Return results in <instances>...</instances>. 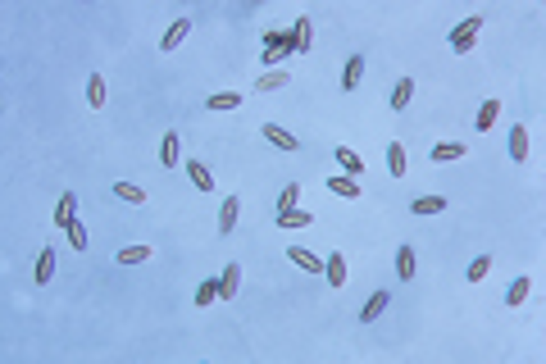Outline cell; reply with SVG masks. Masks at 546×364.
Here are the masks:
<instances>
[{
	"instance_id": "5",
	"label": "cell",
	"mask_w": 546,
	"mask_h": 364,
	"mask_svg": "<svg viewBox=\"0 0 546 364\" xmlns=\"http://www.w3.org/2000/svg\"><path fill=\"white\" fill-rule=\"evenodd\" d=\"M237 219H241V200H237V196H228V200H223V210H218V232L228 237V232L237 228Z\"/></svg>"
},
{
	"instance_id": "27",
	"label": "cell",
	"mask_w": 546,
	"mask_h": 364,
	"mask_svg": "<svg viewBox=\"0 0 546 364\" xmlns=\"http://www.w3.org/2000/svg\"><path fill=\"white\" fill-rule=\"evenodd\" d=\"M114 196L128 200V205H146V191H142V187H132V182H114Z\"/></svg>"
},
{
	"instance_id": "18",
	"label": "cell",
	"mask_w": 546,
	"mask_h": 364,
	"mask_svg": "<svg viewBox=\"0 0 546 364\" xmlns=\"http://www.w3.org/2000/svg\"><path fill=\"white\" fill-rule=\"evenodd\" d=\"M528 291H533V278H514V282H510V291H505V305H524V300H528Z\"/></svg>"
},
{
	"instance_id": "7",
	"label": "cell",
	"mask_w": 546,
	"mask_h": 364,
	"mask_svg": "<svg viewBox=\"0 0 546 364\" xmlns=\"http://www.w3.org/2000/svg\"><path fill=\"white\" fill-rule=\"evenodd\" d=\"M191 32V19H178L173 28H169V32L160 37V50H178V46H182V37Z\"/></svg>"
},
{
	"instance_id": "4",
	"label": "cell",
	"mask_w": 546,
	"mask_h": 364,
	"mask_svg": "<svg viewBox=\"0 0 546 364\" xmlns=\"http://www.w3.org/2000/svg\"><path fill=\"white\" fill-rule=\"evenodd\" d=\"M264 142L278 146V151H296V146H301L292 133H287V128H278V123H264Z\"/></svg>"
},
{
	"instance_id": "15",
	"label": "cell",
	"mask_w": 546,
	"mask_h": 364,
	"mask_svg": "<svg viewBox=\"0 0 546 364\" xmlns=\"http://www.w3.org/2000/svg\"><path fill=\"white\" fill-rule=\"evenodd\" d=\"M387 300H392V291H373V296H369V305L360 309V323H373V319L382 314V309H387Z\"/></svg>"
},
{
	"instance_id": "26",
	"label": "cell",
	"mask_w": 546,
	"mask_h": 364,
	"mask_svg": "<svg viewBox=\"0 0 546 364\" xmlns=\"http://www.w3.org/2000/svg\"><path fill=\"white\" fill-rule=\"evenodd\" d=\"M410 210H415V214H442V210H446V196H419Z\"/></svg>"
},
{
	"instance_id": "29",
	"label": "cell",
	"mask_w": 546,
	"mask_h": 364,
	"mask_svg": "<svg viewBox=\"0 0 546 364\" xmlns=\"http://www.w3.org/2000/svg\"><path fill=\"white\" fill-rule=\"evenodd\" d=\"M487 274H491V255H478V260H473V265L464 269V278H469V282H482Z\"/></svg>"
},
{
	"instance_id": "23",
	"label": "cell",
	"mask_w": 546,
	"mask_h": 364,
	"mask_svg": "<svg viewBox=\"0 0 546 364\" xmlns=\"http://www.w3.org/2000/svg\"><path fill=\"white\" fill-rule=\"evenodd\" d=\"M337 160H341V169H346V178H355V173H364V160L350 146H337Z\"/></svg>"
},
{
	"instance_id": "34",
	"label": "cell",
	"mask_w": 546,
	"mask_h": 364,
	"mask_svg": "<svg viewBox=\"0 0 546 364\" xmlns=\"http://www.w3.org/2000/svg\"><path fill=\"white\" fill-rule=\"evenodd\" d=\"M296 196H301V187H296V182H292V187L283 191V200H278V210H292V205H296Z\"/></svg>"
},
{
	"instance_id": "12",
	"label": "cell",
	"mask_w": 546,
	"mask_h": 364,
	"mask_svg": "<svg viewBox=\"0 0 546 364\" xmlns=\"http://www.w3.org/2000/svg\"><path fill=\"white\" fill-rule=\"evenodd\" d=\"M323 274H328V282H332V287H346V255H328Z\"/></svg>"
},
{
	"instance_id": "25",
	"label": "cell",
	"mask_w": 546,
	"mask_h": 364,
	"mask_svg": "<svg viewBox=\"0 0 546 364\" xmlns=\"http://www.w3.org/2000/svg\"><path fill=\"white\" fill-rule=\"evenodd\" d=\"M287 255H292V265H296V269H310V274L319 269V255H310L305 246H287Z\"/></svg>"
},
{
	"instance_id": "8",
	"label": "cell",
	"mask_w": 546,
	"mask_h": 364,
	"mask_svg": "<svg viewBox=\"0 0 546 364\" xmlns=\"http://www.w3.org/2000/svg\"><path fill=\"white\" fill-rule=\"evenodd\" d=\"M396 278L401 282L415 278V246H396Z\"/></svg>"
},
{
	"instance_id": "13",
	"label": "cell",
	"mask_w": 546,
	"mask_h": 364,
	"mask_svg": "<svg viewBox=\"0 0 546 364\" xmlns=\"http://www.w3.org/2000/svg\"><path fill=\"white\" fill-rule=\"evenodd\" d=\"M360 77H364V55H350L346 59V73H341V87L355 91V87H360Z\"/></svg>"
},
{
	"instance_id": "30",
	"label": "cell",
	"mask_w": 546,
	"mask_h": 364,
	"mask_svg": "<svg viewBox=\"0 0 546 364\" xmlns=\"http://www.w3.org/2000/svg\"><path fill=\"white\" fill-rule=\"evenodd\" d=\"M218 300V278H205V282H200V291H196V305L205 309V305H214Z\"/></svg>"
},
{
	"instance_id": "2",
	"label": "cell",
	"mask_w": 546,
	"mask_h": 364,
	"mask_svg": "<svg viewBox=\"0 0 546 364\" xmlns=\"http://www.w3.org/2000/svg\"><path fill=\"white\" fill-rule=\"evenodd\" d=\"M237 291H241V269L228 265L223 278H218V300H237Z\"/></svg>"
},
{
	"instance_id": "32",
	"label": "cell",
	"mask_w": 546,
	"mask_h": 364,
	"mask_svg": "<svg viewBox=\"0 0 546 364\" xmlns=\"http://www.w3.org/2000/svg\"><path fill=\"white\" fill-rule=\"evenodd\" d=\"M292 32H296V46H301V50H310V41H314V28H310V19H301Z\"/></svg>"
},
{
	"instance_id": "20",
	"label": "cell",
	"mask_w": 546,
	"mask_h": 364,
	"mask_svg": "<svg viewBox=\"0 0 546 364\" xmlns=\"http://www.w3.org/2000/svg\"><path fill=\"white\" fill-rule=\"evenodd\" d=\"M410 96H415V77H401V82L392 87V110H405Z\"/></svg>"
},
{
	"instance_id": "31",
	"label": "cell",
	"mask_w": 546,
	"mask_h": 364,
	"mask_svg": "<svg viewBox=\"0 0 546 364\" xmlns=\"http://www.w3.org/2000/svg\"><path fill=\"white\" fill-rule=\"evenodd\" d=\"M278 87H287V73H278V68H273V73H264L260 82H255V91H278Z\"/></svg>"
},
{
	"instance_id": "21",
	"label": "cell",
	"mask_w": 546,
	"mask_h": 364,
	"mask_svg": "<svg viewBox=\"0 0 546 364\" xmlns=\"http://www.w3.org/2000/svg\"><path fill=\"white\" fill-rule=\"evenodd\" d=\"M87 105L91 110H105V77L100 73H91V82H87Z\"/></svg>"
},
{
	"instance_id": "22",
	"label": "cell",
	"mask_w": 546,
	"mask_h": 364,
	"mask_svg": "<svg viewBox=\"0 0 546 364\" xmlns=\"http://www.w3.org/2000/svg\"><path fill=\"white\" fill-rule=\"evenodd\" d=\"M496 114H501V100L487 96V100H482V110H478V133H487L491 123H496Z\"/></svg>"
},
{
	"instance_id": "14",
	"label": "cell",
	"mask_w": 546,
	"mask_h": 364,
	"mask_svg": "<svg viewBox=\"0 0 546 364\" xmlns=\"http://www.w3.org/2000/svg\"><path fill=\"white\" fill-rule=\"evenodd\" d=\"M55 278V246H46L41 255H37V287H46Z\"/></svg>"
},
{
	"instance_id": "11",
	"label": "cell",
	"mask_w": 546,
	"mask_h": 364,
	"mask_svg": "<svg viewBox=\"0 0 546 364\" xmlns=\"http://www.w3.org/2000/svg\"><path fill=\"white\" fill-rule=\"evenodd\" d=\"M187 178H191V187H200V191H214V173H209L200 160H191L187 164Z\"/></svg>"
},
{
	"instance_id": "19",
	"label": "cell",
	"mask_w": 546,
	"mask_h": 364,
	"mask_svg": "<svg viewBox=\"0 0 546 364\" xmlns=\"http://www.w3.org/2000/svg\"><path fill=\"white\" fill-rule=\"evenodd\" d=\"M405 164H410V160H405V146L392 142L387 146V169H392V178H405Z\"/></svg>"
},
{
	"instance_id": "3",
	"label": "cell",
	"mask_w": 546,
	"mask_h": 364,
	"mask_svg": "<svg viewBox=\"0 0 546 364\" xmlns=\"http://www.w3.org/2000/svg\"><path fill=\"white\" fill-rule=\"evenodd\" d=\"M510 160H514V164H524V160H528V128H524V123H514V128H510Z\"/></svg>"
},
{
	"instance_id": "16",
	"label": "cell",
	"mask_w": 546,
	"mask_h": 364,
	"mask_svg": "<svg viewBox=\"0 0 546 364\" xmlns=\"http://www.w3.org/2000/svg\"><path fill=\"white\" fill-rule=\"evenodd\" d=\"M278 223H283V228H310V223H314V214L310 210H278Z\"/></svg>"
},
{
	"instance_id": "6",
	"label": "cell",
	"mask_w": 546,
	"mask_h": 364,
	"mask_svg": "<svg viewBox=\"0 0 546 364\" xmlns=\"http://www.w3.org/2000/svg\"><path fill=\"white\" fill-rule=\"evenodd\" d=\"M73 214H77V196L68 191V196H59V210H55V228H64V232H68V228L77 223Z\"/></svg>"
},
{
	"instance_id": "33",
	"label": "cell",
	"mask_w": 546,
	"mask_h": 364,
	"mask_svg": "<svg viewBox=\"0 0 546 364\" xmlns=\"http://www.w3.org/2000/svg\"><path fill=\"white\" fill-rule=\"evenodd\" d=\"M68 246H73V251H87V228H82V223L68 228Z\"/></svg>"
},
{
	"instance_id": "28",
	"label": "cell",
	"mask_w": 546,
	"mask_h": 364,
	"mask_svg": "<svg viewBox=\"0 0 546 364\" xmlns=\"http://www.w3.org/2000/svg\"><path fill=\"white\" fill-rule=\"evenodd\" d=\"M151 260V246H123L119 251V265H146Z\"/></svg>"
},
{
	"instance_id": "24",
	"label": "cell",
	"mask_w": 546,
	"mask_h": 364,
	"mask_svg": "<svg viewBox=\"0 0 546 364\" xmlns=\"http://www.w3.org/2000/svg\"><path fill=\"white\" fill-rule=\"evenodd\" d=\"M328 191H337V196L355 200V196H360V182H350V178L341 173V178H328Z\"/></svg>"
},
{
	"instance_id": "17",
	"label": "cell",
	"mask_w": 546,
	"mask_h": 364,
	"mask_svg": "<svg viewBox=\"0 0 546 364\" xmlns=\"http://www.w3.org/2000/svg\"><path fill=\"white\" fill-rule=\"evenodd\" d=\"M178 146H182V142H178V133H164V142H160V164L164 169L178 164Z\"/></svg>"
},
{
	"instance_id": "1",
	"label": "cell",
	"mask_w": 546,
	"mask_h": 364,
	"mask_svg": "<svg viewBox=\"0 0 546 364\" xmlns=\"http://www.w3.org/2000/svg\"><path fill=\"white\" fill-rule=\"evenodd\" d=\"M478 32H482V14H473V19L455 23V28H451V50H455V55H469L473 41H478Z\"/></svg>"
},
{
	"instance_id": "10",
	"label": "cell",
	"mask_w": 546,
	"mask_h": 364,
	"mask_svg": "<svg viewBox=\"0 0 546 364\" xmlns=\"http://www.w3.org/2000/svg\"><path fill=\"white\" fill-rule=\"evenodd\" d=\"M464 151H469V146H460V142H437L433 146V160H437V164H451V160H464Z\"/></svg>"
},
{
	"instance_id": "9",
	"label": "cell",
	"mask_w": 546,
	"mask_h": 364,
	"mask_svg": "<svg viewBox=\"0 0 546 364\" xmlns=\"http://www.w3.org/2000/svg\"><path fill=\"white\" fill-rule=\"evenodd\" d=\"M205 110H241V91H214V96L205 100Z\"/></svg>"
}]
</instances>
